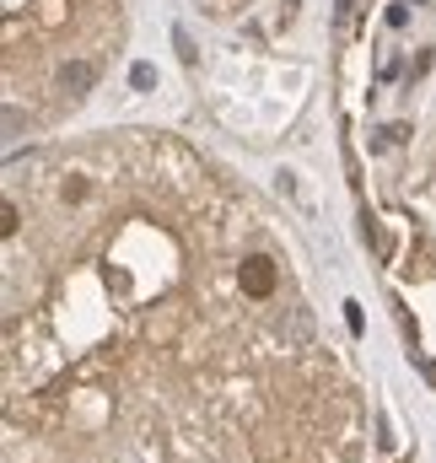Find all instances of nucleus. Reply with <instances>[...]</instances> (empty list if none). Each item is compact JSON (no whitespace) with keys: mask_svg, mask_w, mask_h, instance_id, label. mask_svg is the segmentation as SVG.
Masks as SVG:
<instances>
[{"mask_svg":"<svg viewBox=\"0 0 436 463\" xmlns=\"http://www.w3.org/2000/svg\"><path fill=\"white\" fill-rule=\"evenodd\" d=\"M237 280H242V297H253V302L275 297V286H280V275H275V264H270V259H242Z\"/></svg>","mask_w":436,"mask_h":463,"instance_id":"1","label":"nucleus"},{"mask_svg":"<svg viewBox=\"0 0 436 463\" xmlns=\"http://www.w3.org/2000/svg\"><path fill=\"white\" fill-rule=\"evenodd\" d=\"M92 76H98V71H92L87 60H65V65H60V87H65L71 98H81V92L92 87Z\"/></svg>","mask_w":436,"mask_h":463,"instance_id":"2","label":"nucleus"},{"mask_svg":"<svg viewBox=\"0 0 436 463\" xmlns=\"http://www.w3.org/2000/svg\"><path fill=\"white\" fill-rule=\"evenodd\" d=\"M173 43H178V60H184V65H194V60H200V54H194V43H189V33H184V27H178V33H173Z\"/></svg>","mask_w":436,"mask_h":463,"instance_id":"3","label":"nucleus"},{"mask_svg":"<svg viewBox=\"0 0 436 463\" xmlns=\"http://www.w3.org/2000/svg\"><path fill=\"white\" fill-rule=\"evenodd\" d=\"M0 232L16 237V205H11V200H5V211H0Z\"/></svg>","mask_w":436,"mask_h":463,"instance_id":"4","label":"nucleus"},{"mask_svg":"<svg viewBox=\"0 0 436 463\" xmlns=\"http://www.w3.org/2000/svg\"><path fill=\"white\" fill-rule=\"evenodd\" d=\"M129 81H135V87H151V81H156V71H151V65H135V71H129Z\"/></svg>","mask_w":436,"mask_h":463,"instance_id":"5","label":"nucleus"}]
</instances>
